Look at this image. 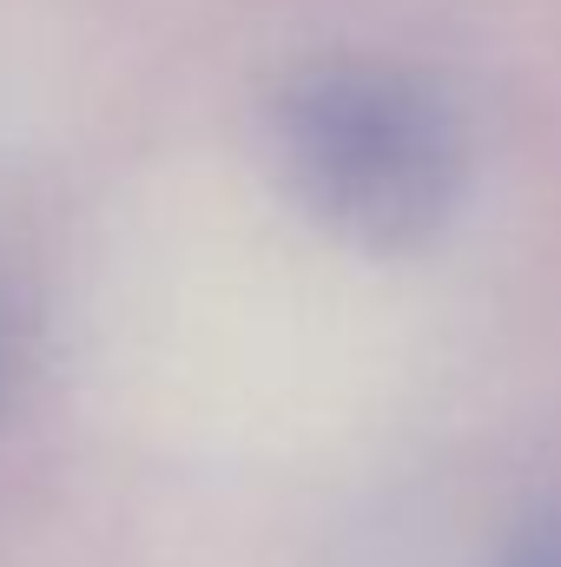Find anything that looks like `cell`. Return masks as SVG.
I'll return each instance as SVG.
<instances>
[{
  "label": "cell",
  "mask_w": 561,
  "mask_h": 567,
  "mask_svg": "<svg viewBox=\"0 0 561 567\" xmlns=\"http://www.w3.org/2000/svg\"><path fill=\"white\" fill-rule=\"evenodd\" d=\"M284 172L324 225L404 251L442 231L462 192V126L449 100L390 60H317L272 106Z\"/></svg>",
  "instance_id": "6da1fadb"
},
{
  "label": "cell",
  "mask_w": 561,
  "mask_h": 567,
  "mask_svg": "<svg viewBox=\"0 0 561 567\" xmlns=\"http://www.w3.org/2000/svg\"><path fill=\"white\" fill-rule=\"evenodd\" d=\"M496 567H561V515H529L496 555Z\"/></svg>",
  "instance_id": "7a4b0ae2"
}]
</instances>
